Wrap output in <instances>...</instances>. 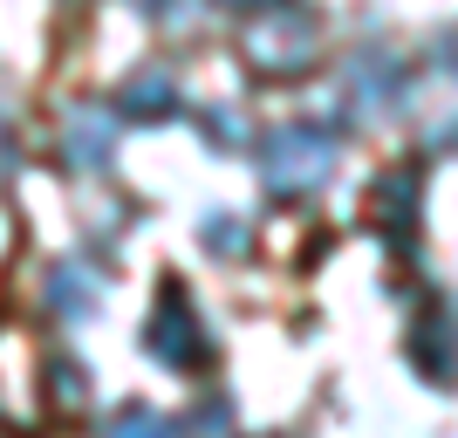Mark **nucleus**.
I'll list each match as a JSON object with an SVG mask.
<instances>
[{
    "label": "nucleus",
    "mask_w": 458,
    "mask_h": 438,
    "mask_svg": "<svg viewBox=\"0 0 458 438\" xmlns=\"http://www.w3.org/2000/svg\"><path fill=\"white\" fill-rule=\"evenodd\" d=\"M335 158H343L335 131H322V124H281L260 144V185L274 199H315L335 178Z\"/></svg>",
    "instance_id": "f257e3e1"
},
{
    "label": "nucleus",
    "mask_w": 458,
    "mask_h": 438,
    "mask_svg": "<svg viewBox=\"0 0 458 438\" xmlns=\"http://www.w3.org/2000/svg\"><path fill=\"white\" fill-rule=\"evenodd\" d=\"M315 56H322V28H315V14L308 7H294V0H274V7H260L247 28V62L260 69V76H301V69H315Z\"/></svg>",
    "instance_id": "f03ea898"
},
{
    "label": "nucleus",
    "mask_w": 458,
    "mask_h": 438,
    "mask_svg": "<svg viewBox=\"0 0 458 438\" xmlns=\"http://www.w3.org/2000/svg\"><path fill=\"white\" fill-rule=\"evenodd\" d=\"M144 349H151L165 370H199L206 363V329H199V308L178 281L157 288L151 302V322H144Z\"/></svg>",
    "instance_id": "7ed1b4c3"
},
{
    "label": "nucleus",
    "mask_w": 458,
    "mask_h": 438,
    "mask_svg": "<svg viewBox=\"0 0 458 438\" xmlns=\"http://www.w3.org/2000/svg\"><path fill=\"white\" fill-rule=\"evenodd\" d=\"M343 96L356 116H390L403 110V62L390 48H356L343 69Z\"/></svg>",
    "instance_id": "20e7f679"
},
{
    "label": "nucleus",
    "mask_w": 458,
    "mask_h": 438,
    "mask_svg": "<svg viewBox=\"0 0 458 438\" xmlns=\"http://www.w3.org/2000/svg\"><path fill=\"white\" fill-rule=\"evenodd\" d=\"M418 206H424V172H418V165H390V172H377V185H369V227H377L383 240L411 247Z\"/></svg>",
    "instance_id": "39448f33"
},
{
    "label": "nucleus",
    "mask_w": 458,
    "mask_h": 438,
    "mask_svg": "<svg viewBox=\"0 0 458 438\" xmlns=\"http://www.w3.org/2000/svg\"><path fill=\"white\" fill-rule=\"evenodd\" d=\"M62 158H69V172H82V178L110 172V158H116V116H103L96 103H76V110L62 116Z\"/></svg>",
    "instance_id": "423d86ee"
},
{
    "label": "nucleus",
    "mask_w": 458,
    "mask_h": 438,
    "mask_svg": "<svg viewBox=\"0 0 458 438\" xmlns=\"http://www.w3.org/2000/svg\"><path fill=\"white\" fill-rule=\"evenodd\" d=\"M116 116H131V124H165V116H178V76L172 69H137L123 90H116V103H110Z\"/></svg>",
    "instance_id": "0eeeda50"
},
{
    "label": "nucleus",
    "mask_w": 458,
    "mask_h": 438,
    "mask_svg": "<svg viewBox=\"0 0 458 438\" xmlns=\"http://www.w3.org/2000/svg\"><path fill=\"white\" fill-rule=\"evenodd\" d=\"M96 302H103V274H89L82 261L48 267V308H55L62 322H82V315H96Z\"/></svg>",
    "instance_id": "6e6552de"
},
{
    "label": "nucleus",
    "mask_w": 458,
    "mask_h": 438,
    "mask_svg": "<svg viewBox=\"0 0 458 438\" xmlns=\"http://www.w3.org/2000/svg\"><path fill=\"white\" fill-rule=\"evenodd\" d=\"M103 438H185V425L151 411V404H116L110 418H103Z\"/></svg>",
    "instance_id": "1a4fd4ad"
},
{
    "label": "nucleus",
    "mask_w": 458,
    "mask_h": 438,
    "mask_svg": "<svg viewBox=\"0 0 458 438\" xmlns=\"http://www.w3.org/2000/svg\"><path fill=\"white\" fill-rule=\"evenodd\" d=\"M199 247H206L212 261H240V253L253 247V233H247L240 212H206V219H199Z\"/></svg>",
    "instance_id": "9d476101"
},
{
    "label": "nucleus",
    "mask_w": 458,
    "mask_h": 438,
    "mask_svg": "<svg viewBox=\"0 0 458 438\" xmlns=\"http://www.w3.org/2000/svg\"><path fill=\"white\" fill-rule=\"evenodd\" d=\"M411 363L431 370V377H452V322L445 315H424L418 336H411Z\"/></svg>",
    "instance_id": "9b49d317"
},
{
    "label": "nucleus",
    "mask_w": 458,
    "mask_h": 438,
    "mask_svg": "<svg viewBox=\"0 0 458 438\" xmlns=\"http://www.w3.org/2000/svg\"><path fill=\"white\" fill-rule=\"evenodd\" d=\"M178 425H185V438H233V404L226 398H199V411L178 418Z\"/></svg>",
    "instance_id": "f8f14e48"
},
{
    "label": "nucleus",
    "mask_w": 458,
    "mask_h": 438,
    "mask_svg": "<svg viewBox=\"0 0 458 438\" xmlns=\"http://www.w3.org/2000/svg\"><path fill=\"white\" fill-rule=\"evenodd\" d=\"M199 137L219 144V151H240V116H233V110H206V116H199Z\"/></svg>",
    "instance_id": "ddd939ff"
},
{
    "label": "nucleus",
    "mask_w": 458,
    "mask_h": 438,
    "mask_svg": "<svg viewBox=\"0 0 458 438\" xmlns=\"http://www.w3.org/2000/svg\"><path fill=\"white\" fill-rule=\"evenodd\" d=\"M48 377H55V398L62 404H82V363L76 356H55V363H48Z\"/></svg>",
    "instance_id": "4468645a"
},
{
    "label": "nucleus",
    "mask_w": 458,
    "mask_h": 438,
    "mask_svg": "<svg viewBox=\"0 0 458 438\" xmlns=\"http://www.w3.org/2000/svg\"><path fill=\"white\" fill-rule=\"evenodd\" d=\"M431 62H438L445 76H458V28H445V35H438V48H431Z\"/></svg>",
    "instance_id": "2eb2a0df"
},
{
    "label": "nucleus",
    "mask_w": 458,
    "mask_h": 438,
    "mask_svg": "<svg viewBox=\"0 0 458 438\" xmlns=\"http://www.w3.org/2000/svg\"><path fill=\"white\" fill-rule=\"evenodd\" d=\"M144 14H151V21H185L191 0H144Z\"/></svg>",
    "instance_id": "dca6fc26"
},
{
    "label": "nucleus",
    "mask_w": 458,
    "mask_h": 438,
    "mask_svg": "<svg viewBox=\"0 0 458 438\" xmlns=\"http://www.w3.org/2000/svg\"><path fill=\"white\" fill-rule=\"evenodd\" d=\"M0 172H14V131L0 124Z\"/></svg>",
    "instance_id": "f3484780"
},
{
    "label": "nucleus",
    "mask_w": 458,
    "mask_h": 438,
    "mask_svg": "<svg viewBox=\"0 0 458 438\" xmlns=\"http://www.w3.org/2000/svg\"><path fill=\"white\" fill-rule=\"evenodd\" d=\"M219 7H233V14H260V7H274V0H219Z\"/></svg>",
    "instance_id": "a211bd4d"
}]
</instances>
